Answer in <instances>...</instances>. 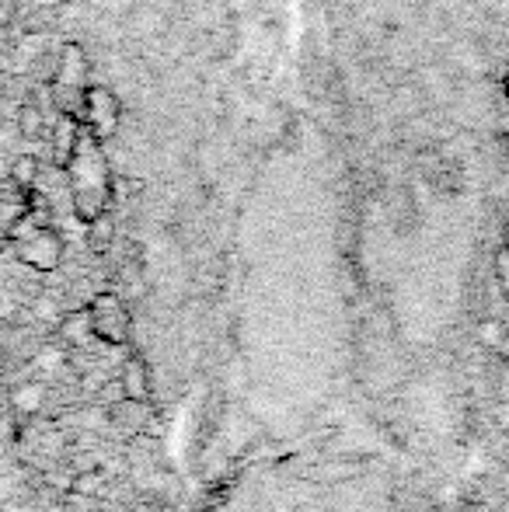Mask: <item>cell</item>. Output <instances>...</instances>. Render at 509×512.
I'll list each match as a JSON object with an SVG mask.
<instances>
[{"instance_id": "cell-17", "label": "cell", "mask_w": 509, "mask_h": 512, "mask_svg": "<svg viewBox=\"0 0 509 512\" xmlns=\"http://www.w3.org/2000/svg\"><path fill=\"white\" fill-rule=\"evenodd\" d=\"M0 234H4V230H0Z\"/></svg>"}, {"instance_id": "cell-15", "label": "cell", "mask_w": 509, "mask_h": 512, "mask_svg": "<svg viewBox=\"0 0 509 512\" xmlns=\"http://www.w3.org/2000/svg\"><path fill=\"white\" fill-rule=\"evenodd\" d=\"M503 91H506V105H509V74H506V81H503Z\"/></svg>"}, {"instance_id": "cell-7", "label": "cell", "mask_w": 509, "mask_h": 512, "mask_svg": "<svg viewBox=\"0 0 509 512\" xmlns=\"http://www.w3.org/2000/svg\"><path fill=\"white\" fill-rule=\"evenodd\" d=\"M81 119L77 115H63V112H56V119H53V136H49V150H53V164L56 168H63V164L70 161V154H74V147H77V136H81Z\"/></svg>"}, {"instance_id": "cell-3", "label": "cell", "mask_w": 509, "mask_h": 512, "mask_svg": "<svg viewBox=\"0 0 509 512\" xmlns=\"http://www.w3.org/2000/svg\"><path fill=\"white\" fill-rule=\"evenodd\" d=\"M119 122H123V102H119L116 91L105 88V84H88L81 105V126L105 143L119 133Z\"/></svg>"}, {"instance_id": "cell-6", "label": "cell", "mask_w": 509, "mask_h": 512, "mask_svg": "<svg viewBox=\"0 0 509 512\" xmlns=\"http://www.w3.org/2000/svg\"><path fill=\"white\" fill-rule=\"evenodd\" d=\"M28 209H32V189H21L11 175L0 182V230H11L18 220H25Z\"/></svg>"}, {"instance_id": "cell-5", "label": "cell", "mask_w": 509, "mask_h": 512, "mask_svg": "<svg viewBox=\"0 0 509 512\" xmlns=\"http://www.w3.org/2000/svg\"><path fill=\"white\" fill-rule=\"evenodd\" d=\"M88 321H91V331H95L102 342L109 345H123L129 338V307L119 293H98L95 300L88 304Z\"/></svg>"}, {"instance_id": "cell-13", "label": "cell", "mask_w": 509, "mask_h": 512, "mask_svg": "<svg viewBox=\"0 0 509 512\" xmlns=\"http://www.w3.org/2000/svg\"><path fill=\"white\" fill-rule=\"evenodd\" d=\"M492 269H496V283H499V290H503V297L509 300V248H506V244L496 251V262H492Z\"/></svg>"}, {"instance_id": "cell-1", "label": "cell", "mask_w": 509, "mask_h": 512, "mask_svg": "<svg viewBox=\"0 0 509 512\" xmlns=\"http://www.w3.org/2000/svg\"><path fill=\"white\" fill-rule=\"evenodd\" d=\"M67 171V185H70V199H74V213L81 216L84 223H91L95 216L109 213L112 203V168L109 157L102 150V140L88 129H81L77 136V147L70 154V161L63 164Z\"/></svg>"}, {"instance_id": "cell-4", "label": "cell", "mask_w": 509, "mask_h": 512, "mask_svg": "<svg viewBox=\"0 0 509 512\" xmlns=\"http://www.w3.org/2000/svg\"><path fill=\"white\" fill-rule=\"evenodd\" d=\"M7 237H14V241H18V258L25 265H32V269L49 272V269H56V265H60L63 241H60V234H56L53 227L21 223V227H14Z\"/></svg>"}, {"instance_id": "cell-11", "label": "cell", "mask_w": 509, "mask_h": 512, "mask_svg": "<svg viewBox=\"0 0 509 512\" xmlns=\"http://www.w3.org/2000/svg\"><path fill=\"white\" fill-rule=\"evenodd\" d=\"M112 237H116V227H112L109 213L95 216V220L88 223V241H91V248H95V251H105V248H109Z\"/></svg>"}, {"instance_id": "cell-2", "label": "cell", "mask_w": 509, "mask_h": 512, "mask_svg": "<svg viewBox=\"0 0 509 512\" xmlns=\"http://www.w3.org/2000/svg\"><path fill=\"white\" fill-rule=\"evenodd\" d=\"M88 53L77 42H67L56 56V67L49 74V91H53V105L63 115H77L81 119L84 91H88Z\"/></svg>"}, {"instance_id": "cell-16", "label": "cell", "mask_w": 509, "mask_h": 512, "mask_svg": "<svg viewBox=\"0 0 509 512\" xmlns=\"http://www.w3.org/2000/svg\"><path fill=\"white\" fill-rule=\"evenodd\" d=\"M506 248H509V227H506Z\"/></svg>"}, {"instance_id": "cell-12", "label": "cell", "mask_w": 509, "mask_h": 512, "mask_svg": "<svg viewBox=\"0 0 509 512\" xmlns=\"http://www.w3.org/2000/svg\"><path fill=\"white\" fill-rule=\"evenodd\" d=\"M63 335H70L74 342H81L84 335H95V331H91V321H88V310H77V314H70L67 321H63Z\"/></svg>"}, {"instance_id": "cell-8", "label": "cell", "mask_w": 509, "mask_h": 512, "mask_svg": "<svg viewBox=\"0 0 509 512\" xmlns=\"http://www.w3.org/2000/svg\"><path fill=\"white\" fill-rule=\"evenodd\" d=\"M119 384H123V394L129 401H147L150 398V370L143 359H129L123 366V377H119Z\"/></svg>"}, {"instance_id": "cell-9", "label": "cell", "mask_w": 509, "mask_h": 512, "mask_svg": "<svg viewBox=\"0 0 509 512\" xmlns=\"http://www.w3.org/2000/svg\"><path fill=\"white\" fill-rule=\"evenodd\" d=\"M14 126H18V133L25 136V140H39V136L46 133V112H42L35 102L18 105V119H14Z\"/></svg>"}, {"instance_id": "cell-10", "label": "cell", "mask_w": 509, "mask_h": 512, "mask_svg": "<svg viewBox=\"0 0 509 512\" xmlns=\"http://www.w3.org/2000/svg\"><path fill=\"white\" fill-rule=\"evenodd\" d=\"M11 178L21 189H35V182H39V157H32V154L18 157V161L11 164Z\"/></svg>"}, {"instance_id": "cell-14", "label": "cell", "mask_w": 509, "mask_h": 512, "mask_svg": "<svg viewBox=\"0 0 509 512\" xmlns=\"http://www.w3.org/2000/svg\"><path fill=\"white\" fill-rule=\"evenodd\" d=\"M482 338H485L489 345H499V342H503V324H499V321H485Z\"/></svg>"}]
</instances>
